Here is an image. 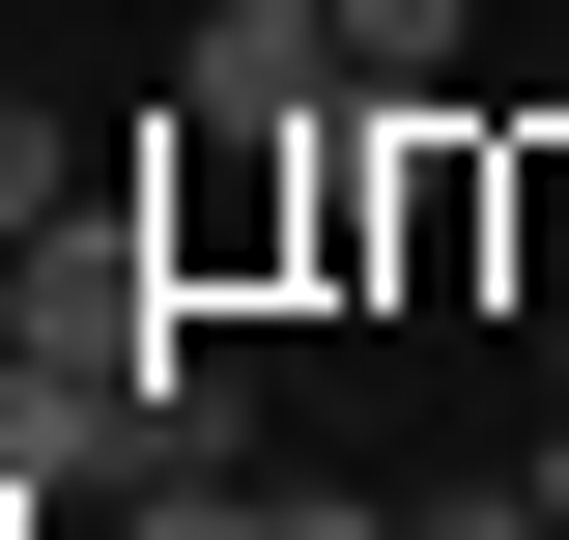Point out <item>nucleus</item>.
Segmentation results:
<instances>
[{
	"mask_svg": "<svg viewBox=\"0 0 569 540\" xmlns=\"http://www.w3.org/2000/svg\"><path fill=\"white\" fill-rule=\"evenodd\" d=\"M200 114H342V0H200Z\"/></svg>",
	"mask_w": 569,
	"mask_h": 540,
	"instance_id": "1",
	"label": "nucleus"
},
{
	"mask_svg": "<svg viewBox=\"0 0 569 540\" xmlns=\"http://www.w3.org/2000/svg\"><path fill=\"white\" fill-rule=\"evenodd\" d=\"M456 29L485 0H342V86H456Z\"/></svg>",
	"mask_w": 569,
	"mask_h": 540,
	"instance_id": "2",
	"label": "nucleus"
},
{
	"mask_svg": "<svg viewBox=\"0 0 569 540\" xmlns=\"http://www.w3.org/2000/svg\"><path fill=\"white\" fill-rule=\"evenodd\" d=\"M512 313H569V114L512 142Z\"/></svg>",
	"mask_w": 569,
	"mask_h": 540,
	"instance_id": "3",
	"label": "nucleus"
},
{
	"mask_svg": "<svg viewBox=\"0 0 569 540\" xmlns=\"http://www.w3.org/2000/svg\"><path fill=\"white\" fill-rule=\"evenodd\" d=\"M228 540H399L370 483H228Z\"/></svg>",
	"mask_w": 569,
	"mask_h": 540,
	"instance_id": "4",
	"label": "nucleus"
},
{
	"mask_svg": "<svg viewBox=\"0 0 569 540\" xmlns=\"http://www.w3.org/2000/svg\"><path fill=\"white\" fill-rule=\"evenodd\" d=\"M399 540H569V512H541V483H456V512H399Z\"/></svg>",
	"mask_w": 569,
	"mask_h": 540,
	"instance_id": "5",
	"label": "nucleus"
},
{
	"mask_svg": "<svg viewBox=\"0 0 569 540\" xmlns=\"http://www.w3.org/2000/svg\"><path fill=\"white\" fill-rule=\"evenodd\" d=\"M541 399H569V313H541Z\"/></svg>",
	"mask_w": 569,
	"mask_h": 540,
	"instance_id": "6",
	"label": "nucleus"
}]
</instances>
